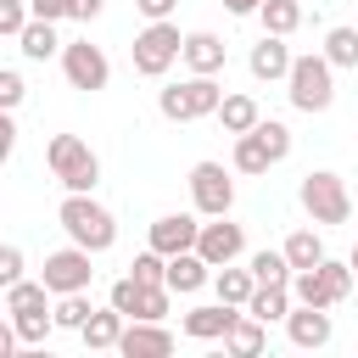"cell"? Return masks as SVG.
<instances>
[{"label":"cell","mask_w":358,"mask_h":358,"mask_svg":"<svg viewBox=\"0 0 358 358\" xmlns=\"http://www.w3.org/2000/svg\"><path fill=\"white\" fill-rule=\"evenodd\" d=\"M17 45H22V56H28V62H50V56H62L56 22H45V17H28V28L17 34Z\"/></svg>","instance_id":"cell-21"},{"label":"cell","mask_w":358,"mask_h":358,"mask_svg":"<svg viewBox=\"0 0 358 358\" xmlns=\"http://www.w3.org/2000/svg\"><path fill=\"white\" fill-rule=\"evenodd\" d=\"M296 201H302V213H308L313 224H347V218H352L347 179H341V173H324V168L302 173V185H296Z\"/></svg>","instance_id":"cell-6"},{"label":"cell","mask_w":358,"mask_h":358,"mask_svg":"<svg viewBox=\"0 0 358 358\" xmlns=\"http://www.w3.org/2000/svg\"><path fill=\"white\" fill-rule=\"evenodd\" d=\"M140 296H145V285H140L134 274H123V280H112V296H106V302H112L123 319H134V313H140Z\"/></svg>","instance_id":"cell-33"},{"label":"cell","mask_w":358,"mask_h":358,"mask_svg":"<svg viewBox=\"0 0 358 358\" xmlns=\"http://www.w3.org/2000/svg\"><path fill=\"white\" fill-rule=\"evenodd\" d=\"M257 6H263V0H224L229 17H257Z\"/></svg>","instance_id":"cell-43"},{"label":"cell","mask_w":358,"mask_h":358,"mask_svg":"<svg viewBox=\"0 0 358 358\" xmlns=\"http://www.w3.org/2000/svg\"><path fill=\"white\" fill-rule=\"evenodd\" d=\"M280 252H285L291 268H313V263H324V241H319V229H291Z\"/></svg>","instance_id":"cell-26"},{"label":"cell","mask_w":358,"mask_h":358,"mask_svg":"<svg viewBox=\"0 0 358 358\" xmlns=\"http://www.w3.org/2000/svg\"><path fill=\"white\" fill-rule=\"evenodd\" d=\"M285 336H291V347H302V352L330 347V336H336L330 308H302V302H291V313H285Z\"/></svg>","instance_id":"cell-13"},{"label":"cell","mask_w":358,"mask_h":358,"mask_svg":"<svg viewBox=\"0 0 358 358\" xmlns=\"http://www.w3.org/2000/svg\"><path fill=\"white\" fill-rule=\"evenodd\" d=\"M263 347H268V324H263V319H252V313L241 308V319L224 330V352H235V358H257Z\"/></svg>","instance_id":"cell-20"},{"label":"cell","mask_w":358,"mask_h":358,"mask_svg":"<svg viewBox=\"0 0 358 358\" xmlns=\"http://www.w3.org/2000/svg\"><path fill=\"white\" fill-rule=\"evenodd\" d=\"M347 263H352V274H358V246H352V257H347Z\"/></svg>","instance_id":"cell-44"},{"label":"cell","mask_w":358,"mask_h":358,"mask_svg":"<svg viewBox=\"0 0 358 358\" xmlns=\"http://www.w3.org/2000/svg\"><path fill=\"white\" fill-rule=\"evenodd\" d=\"M246 268H252V280H257V285H291V274H296V268L285 263V252H268V246H263V252H252V257H246Z\"/></svg>","instance_id":"cell-27"},{"label":"cell","mask_w":358,"mask_h":358,"mask_svg":"<svg viewBox=\"0 0 358 358\" xmlns=\"http://www.w3.org/2000/svg\"><path fill=\"white\" fill-rule=\"evenodd\" d=\"M274 168V157L263 151V140L246 129V134H235V173H268Z\"/></svg>","instance_id":"cell-29"},{"label":"cell","mask_w":358,"mask_h":358,"mask_svg":"<svg viewBox=\"0 0 358 358\" xmlns=\"http://www.w3.org/2000/svg\"><path fill=\"white\" fill-rule=\"evenodd\" d=\"M22 95H28L22 73H17V67H0V106H6V112H17V106H22Z\"/></svg>","instance_id":"cell-37"},{"label":"cell","mask_w":358,"mask_h":358,"mask_svg":"<svg viewBox=\"0 0 358 358\" xmlns=\"http://www.w3.org/2000/svg\"><path fill=\"white\" fill-rule=\"evenodd\" d=\"M90 257H95V252H84V246H62V252H50V257H45V268H39V280L50 285V296L90 291V280H95Z\"/></svg>","instance_id":"cell-10"},{"label":"cell","mask_w":358,"mask_h":358,"mask_svg":"<svg viewBox=\"0 0 358 358\" xmlns=\"http://www.w3.org/2000/svg\"><path fill=\"white\" fill-rule=\"evenodd\" d=\"M196 235H201V224H196V213H162V218L151 224V235H145V246H157L162 257H173V252H190V246H196Z\"/></svg>","instance_id":"cell-14"},{"label":"cell","mask_w":358,"mask_h":358,"mask_svg":"<svg viewBox=\"0 0 358 358\" xmlns=\"http://www.w3.org/2000/svg\"><path fill=\"white\" fill-rule=\"evenodd\" d=\"M196 252H201L213 268H224V263H235V257L246 252V229H241V224H229V213H224V218L201 224V235H196Z\"/></svg>","instance_id":"cell-12"},{"label":"cell","mask_w":358,"mask_h":358,"mask_svg":"<svg viewBox=\"0 0 358 358\" xmlns=\"http://www.w3.org/2000/svg\"><path fill=\"white\" fill-rule=\"evenodd\" d=\"M117 352L123 358H168L173 352V330L162 319H129L123 336H117Z\"/></svg>","instance_id":"cell-11"},{"label":"cell","mask_w":358,"mask_h":358,"mask_svg":"<svg viewBox=\"0 0 358 358\" xmlns=\"http://www.w3.org/2000/svg\"><path fill=\"white\" fill-rule=\"evenodd\" d=\"M123 324H129V319L106 302V308H95V313L78 324V341H84L90 352H112V347H117V336H123Z\"/></svg>","instance_id":"cell-18"},{"label":"cell","mask_w":358,"mask_h":358,"mask_svg":"<svg viewBox=\"0 0 358 358\" xmlns=\"http://www.w3.org/2000/svg\"><path fill=\"white\" fill-rule=\"evenodd\" d=\"M22 268H28V257H22V246H11V241H6V246H0V291H11L17 280H28Z\"/></svg>","instance_id":"cell-36"},{"label":"cell","mask_w":358,"mask_h":358,"mask_svg":"<svg viewBox=\"0 0 358 358\" xmlns=\"http://www.w3.org/2000/svg\"><path fill=\"white\" fill-rule=\"evenodd\" d=\"M45 162H50V173L62 179V190H95V185H101V157H95L90 140H78V134H50Z\"/></svg>","instance_id":"cell-5"},{"label":"cell","mask_w":358,"mask_h":358,"mask_svg":"<svg viewBox=\"0 0 358 358\" xmlns=\"http://www.w3.org/2000/svg\"><path fill=\"white\" fill-rule=\"evenodd\" d=\"M179 50H185V34H179V22H173V17H162V22H145V28L134 34V45H129V56H134V73H145V78H162V73L179 62Z\"/></svg>","instance_id":"cell-7"},{"label":"cell","mask_w":358,"mask_h":358,"mask_svg":"<svg viewBox=\"0 0 358 358\" xmlns=\"http://www.w3.org/2000/svg\"><path fill=\"white\" fill-rule=\"evenodd\" d=\"M241 319V308L235 302H207V308H190L179 324H185V336L190 341H224V330Z\"/></svg>","instance_id":"cell-17"},{"label":"cell","mask_w":358,"mask_h":358,"mask_svg":"<svg viewBox=\"0 0 358 358\" xmlns=\"http://www.w3.org/2000/svg\"><path fill=\"white\" fill-rule=\"evenodd\" d=\"M28 0H0V39H17L22 28H28Z\"/></svg>","instance_id":"cell-35"},{"label":"cell","mask_w":358,"mask_h":358,"mask_svg":"<svg viewBox=\"0 0 358 358\" xmlns=\"http://www.w3.org/2000/svg\"><path fill=\"white\" fill-rule=\"evenodd\" d=\"M302 17H308V11H302V0H263V6H257L263 34H285V39H291V34L302 28Z\"/></svg>","instance_id":"cell-22"},{"label":"cell","mask_w":358,"mask_h":358,"mask_svg":"<svg viewBox=\"0 0 358 358\" xmlns=\"http://www.w3.org/2000/svg\"><path fill=\"white\" fill-rule=\"evenodd\" d=\"M11 324H17V341L22 347H45V336L56 330V313L50 308H28V313H11Z\"/></svg>","instance_id":"cell-28"},{"label":"cell","mask_w":358,"mask_h":358,"mask_svg":"<svg viewBox=\"0 0 358 358\" xmlns=\"http://www.w3.org/2000/svg\"><path fill=\"white\" fill-rule=\"evenodd\" d=\"M207 280H213V263H207V257H201L196 246H190V252H173V257H168V274H162V285H168L173 296H190V291H201Z\"/></svg>","instance_id":"cell-16"},{"label":"cell","mask_w":358,"mask_h":358,"mask_svg":"<svg viewBox=\"0 0 358 358\" xmlns=\"http://www.w3.org/2000/svg\"><path fill=\"white\" fill-rule=\"evenodd\" d=\"M252 134L263 140V151H268L274 162H285V157H291V129H285L280 117H257V123H252Z\"/></svg>","instance_id":"cell-31"},{"label":"cell","mask_w":358,"mask_h":358,"mask_svg":"<svg viewBox=\"0 0 358 358\" xmlns=\"http://www.w3.org/2000/svg\"><path fill=\"white\" fill-rule=\"evenodd\" d=\"M50 313H56V324H62V330H78L95 308H90V291H67V296H56V308H50Z\"/></svg>","instance_id":"cell-32"},{"label":"cell","mask_w":358,"mask_h":358,"mask_svg":"<svg viewBox=\"0 0 358 358\" xmlns=\"http://www.w3.org/2000/svg\"><path fill=\"white\" fill-rule=\"evenodd\" d=\"M218 101H224L218 73H190V78H179V84H168V90L157 95V112H162L168 123H196V117H213Z\"/></svg>","instance_id":"cell-4"},{"label":"cell","mask_w":358,"mask_h":358,"mask_svg":"<svg viewBox=\"0 0 358 358\" xmlns=\"http://www.w3.org/2000/svg\"><path fill=\"white\" fill-rule=\"evenodd\" d=\"M246 67H252L257 84H280V78L291 73V45H285V34H263V39L252 45Z\"/></svg>","instance_id":"cell-15"},{"label":"cell","mask_w":358,"mask_h":358,"mask_svg":"<svg viewBox=\"0 0 358 358\" xmlns=\"http://www.w3.org/2000/svg\"><path fill=\"white\" fill-rule=\"evenodd\" d=\"M246 313H252V319H263V324L285 319V313H291V285H257V291L246 296Z\"/></svg>","instance_id":"cell-24"},{"label":"cell","mask_w":358,"mask_h":358,"mask_svg":"<svg viewBox=\"0 0 358 358\" xmlns=\"http://www.w3.org/2000/svg\"><path fill=\"white\" fill-rule=\"evenodd\" d=\"M17 347H22V341H17V324H11V319H0V358H11Z\"/></svg>","instance_id":"cell-42"},{"label":"cell","mask_w":358,"mask_h":358,"mask_svg":"<svg viewBox=\"0 0 358 358\" xmlns=\"http://www.w3.org/2000/svg\"><path fill=\"white\" fill-rule=\"evenodd\" d=\"M352 285H358L352 263L324 257V263H313V268H296V274H291V302H302V308H336V302H347V296H352Z\"/></svg>","instance_id":"cell-3"},{"label":"cell","mask_w":358,"mask_h":358,"mask_svg":"<svg viewBox=\"0 0 358 358\" xmlns=\"http://www.w3.org/2000/svg\"><path fill=\"white\" fill-rule=\"evenodd\" d=\"M101 11H106V0H73V17H78V22H95Z\"/></svg>","instance_id":"cell-41"},{"label":"cell","mask_w":358,"mask_h":358,"mask_svg":"<svg viewBox=\"0 0 358 358\" xmlns=\"http://www.w3.org/2000/svg\"><path fill=\"white\" fill-rule=\"evenodd\" d=\"M56 224H62L67 241L84 246V252H112V246H117V218L95 201V190H67L62 207H56Z\"/></svg>","instance_id":"cell-1"},{"label":"cell","mask_w":358,"mask_h":358,"mask_svg":"<svg viewBox=\"0 0 358 358\" xmlns=\"http://www.w3.org/2000/svg\"><path fill=\"white\" fill-rule=\"evenodd\" d=\"M11 151H17V123H11V112L0 106V162H6Z\"/></svg>","instance_id":"cell-40"},{"label":"cell","mask_w":358,"mask_h":358,"mask_svg":"<svg viewBox=\"0 0 358 358\" xmlns=\"http://www.w3.org/2000/svg\"><path fill=\"white\" fill-rule=\"evenodd\" d=\"M173 6H179V0H134V11H140L145 22H162V17H173Z\"/></svg>","instance_id":"cell-39"},{"label":"cell","mask_w":358,"mask_h":358,"mask_svg":"<svg viewBox=\"0 0 358 358\" xmlns=\"http://www.w3.org/2000/svg\"><path fill=\"white\" fill-rule=\"evenodd\" d=\"M213 117L224 123V134H246V129H252V123H257L263 112H257V101H252V95H224Z\"/></svg>","instance_id":"cell-25"},{"label":"cell","mask_w":358,"mask_h":358,"mask_svg":"<svg viewBox=\"0 0 358 358\" xmlns=\"http://www.w3.org/2000/svg\"><path fill=\"white\" fill-rule=\"evenodd\" d=\"M213 291H218V302H235V308H246V296L257 291V280H252V268H235V263H224V268H213Z\"/></svg>","instance_id":"cell-23"},{"label":"cell","mask_w":358,"mask_h":358,"mask_svg":"<svg viewBox=\"0 0 358 358\" xmlns=\"http://www.w3.org/2000/svg\"><path fill=\"white\" fill-rule=\"evenodd\" d=\"M62 73H67V84L73 90H106V78H112V62H106V50L101 45H90V39H67L62 45Z\"/></svg>","instance_id":"cell-9"},{"label":"cell","mask_w":358,"mask_h":358,"mask_svg":"<svg viewBox=\"0 0 358 358\" xmlns=\"http://www.w3.org/2000/svg\"><path fill=\"white\" fill-rule=\"evenodd\" d=\"M28 11L45 22H62V17H73V0H28Z\"/></svg>","instance_id":"cell-38"},{"label":"cell","mask_w":358,"mask_h":358,"mask_svg":"<svg viewBox=\"0 0 358 358\" xmlns=\"http://www.w3.org/2000/svg\"><path fill=\"white\" fill-rule=\"evenodd\" d=\"M190 201H196L201 218H224V213L235 207V179H229V168H224V162H196V168H190Z\"/></svg>","instance_id":"cell-8"},{"label":"cell","mask_w":358,"mask_h":358,"mask_svg":"<svg viewBox=\"0 0 358 358\" xmlns=\"http://www.w3.org/2000/svg\"><path fill=\"white\" fill-rule=\"evenodd\" d=\"M285 95L296 112H330L336 101V67L324 62V50H308V56H291V73H285Z\"/></svg>","instance_id":"cell-2"},{"label":"cell","mask_w":358,"mask_h":358,"mask_svg":"<svg viewBox=\"0 0 358 358\" xmlns=\"http://www.w3.org/2000/svg\"><path fill=\"white\" fill-rule=\"evenodd\" d=\"M179 62H185L190 73H224V39H218V34H207V28H196V34H185Z\"/></svg>","instance_id":"cell-19"},{"label":"cell","mask_w":358,"mask_h":358,"mask_svg":"<svg viewBox=\"0 0 358 358\" xmlns=\"http://www.w3.org/2000/svg\"><path fill=\"white\" fill-rule=\"evenodd\" d=\"M324 62H330V67H358V22L324 34Z\"/></svg>","instance_id":"cell-30"},{"label":"cell","mask_w":358,"mask_h":358,"mask_svg":"<svg viewBox=\"0 0 358 358\" xmlns=\"http://www.w3.org/2000/svg\"><path fill=\"white\" fill-rule=\"evenodd\" d=\"M129 274H134L140 285H162V274H168V257H162L157 246H145V252H140V257L129 263Z\"/></svg>","instance_id":"cell-34"}]
</instances>
